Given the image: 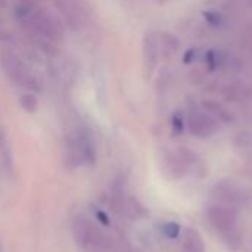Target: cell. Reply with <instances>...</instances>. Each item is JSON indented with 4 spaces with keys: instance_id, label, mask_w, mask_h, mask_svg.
Returning <instances> with one entry per match:
<instances>
[{
    "instance_id": "cell-16",
    "label": "cell",
    "mask_w": 252,
    "mask_h": 252,
    "mask_svg": "<svg viewBox=\"0 0 252 252\" xmlns=\"http://www.w3.org/2000/svg\"><path fill=\"white\" fill-rule=\"evenodd\" d=\"M202 16H204L205 22L213 28H219L224 24V15H223V12H220L217 9H207L202 12Z\"/></svg>"
},
{
    "instance_id": "cell-22",
    "label": "cell",
    "mask_w": 252,
    "mask_h": 252,
    "mask_svg": "<svg viewBox=\"0 0 252 252\" xmlns=\"http://www.w3.org/2000/svg\"><path fill=\"white\" fill-rule=\"evenodd\" d=\"M223 3H224V6H226L227 9H232V7H235V6H238V4L241 3V0H223Z\"/></svg>"
},
{
    "instance_id": "cell-14",
    "label": "cell",
    "mask_w": 252,
    "mask_h": 252,
    "mask_svg": "<svg viewBox=\"0 0 252 252\" xmlns=\"http://www.w3.org/2000/svg\"><path fill=\"white\" fill-rule=\"evenodd\" d=\"M35 94H37V93H34V92L25 90V92L19 96V106H21L25 112H28V114H34V112H37V109H38V99H37Z\"/></svg>"
},
{
    "instance_id": "cell-11",
    "label": "cell",
    "mask_w": 252,
    "mask_h": 252,
    "mask_svg": "<svg viewBox=\"0 0 252 252\" xmlns=\"http://www.w3.org/2000/svg\"><path fill=\"white\" fill-rule=\"evenodd\" d=\"M202 106H204L205 112H208L217 123L230 124V123L235 121V115L226 106H223L221 103H219L216 100L207 99V100L202 102Z\"/></svg>"
},
{
    "instance_id": "cell-21",
    "label": "cell",
    "mask_w": 252,
    "mask_h": 252,
    "mask_svg": "<svg viewBox=\"0 0 252 252\" xmlns=\"http://www.w3.org/2000/svg\"><path fill=\"white\" fill-rule=\"evenodd\" d=\"M96 217H97V219H99V221H102L103 224H106V226L109 224V220H108V217L105 216V213H102V211H97V213H96Z\"/></svg>"
},
{
    "instance_id": "cell-23",
    "label": "cell",
    "mask_w": 252,
    "mask_h": 252,
    "mask_svg": "<svg viewBox=\"0 0 252 252\" xmlns=\"http://www.w3.org/2000/svg\"><path fill=\"white\" fill-rule=\"evenodd\" d=\"M168 1H171V0H154V3H157V4H165Z\"/></svg>"
},
{
    "instance_id": "cell-26",
    "label": "cell",
    "mask_w": 252,
    "mask_h": 252,
    "mask_svg": "<svg viewBox=\"0 0 252 252\" xmlns=\"http://www.w3.org/2000/svg\"><path fill=\"white\" fill-rule=\"evenodd\" d=\"M250 4H251V6H252V0H250Z\"/></svg>"
},
{
    "instance_id": "cell-8",
    "label": "cell",
    "mask_w": 252,
    "mask_h": 252,
    "mask_svg": "<svg viewBox=\"0 0 252 252\" xmlns=\"http://www.w3.org/2000/svg\"><path fill=\"white\" fill-rule=\"evenodd\" d=\"M186 127L198 139H210L219 131V123L205 111H192L186 118Z\"/></svg>"
},
{
    "instance_id": "cell-24",
    "label": "cell",
    "mask_w": 252,
    "mask_h": 252,
    "mask_svg": "<svg viewBox=\"0 0 252 252\" xmlns=\"http://www.w3.org/2000/svg\"><path fill=\"white\" fill-rule=\"evenodd\" d=\"M4 6V0H0V7H3Z\"/></svg>"
},
{
    "instance_id": "cell-15",
    "label": "cell",
    "mask_w": 252,
    "mask_h": 252,
    "mask_svg": "<svg viewBox=\"0 0 252 252\" xmlns=\"http://www.w3.org/2000/svg\"><path fill=\"white\" fill-rule=\"evenodd\" d=\"M221 238H223L226 247H227L230 251L236 252L241 250V247H242V235H241V232L238 230V227H235V229H232V230H229V232L221 233Z\"/></svg>"
},
{
    "instance_id": "cell-19",
    "label": "cell",
    "mask_w": 252,
    "mask_h": 252,
    "mask_svg": "<svg viewBox=\"0 0 252 252\" xmlns=\"http://www.w3.org/2000/svg\"><path fill=\"white\" fill-rule=\"evenodd\" d=\"M161 232L164 233L165 238H168V239H176V238L180 236L182 227H180V224H177L176 221H167V223L162 224Z\"/></svg>"
},
{
    "instance_id": "cell-9",
    "label": "cell",
    "mask_w": 252,
    "mask_h": 252,
    "mask_svg": "<svg viewBox=\"0 0 252 252\" xmlns=\"http://www.w3.org/2000/svg\"><path fill=\"white\" fill-rule=\"evenodd\" d=\"M142 50H143V65L145 69L152 74L157 66L158 62L161 59V53H159V44H158V31H146L145 37H143V44H142Z\"/></svg>"
},
{
    "instance_id": "cell-10",
    "label": "cell",
    "mask_w": 252,
    "mask_h": 252,
    "mask_svg": "<svg viewBox=\"0 0 252 252\" xmlns=\"http://www.w3.org/2000/svg\"><path fill=\"white\" fill-rule=\"evenodd\" d=\"M158 44L161 58L164 59L173 58L180 49V40L168 31H158Z\"/></svg>"
},
{
    "instance_id": "cell-27",
    "label": "cell",
    "mask_w": 252,
    "mask_h": 252,
    "mask_svg": "<svg viewBox=\"0 0 252 252\" xmlns=\"http://www.w3.org/2000/svg\"><path fill=\"white\" fill-rule=\"evenodd\" d=\"M40 1H43V0H40Z\"/></svg>"
},
{
    "instance_id": "cell-20",
    "label": "cell",
    "mask_w": 252,
    "mask_h": 252,
    "mask_svg": "<svg viewBox=\"0 0 252 252\" xmlns=\"http://www.w3.org/2000/svg\"><path fill=\"white\" fill-rule=\"evenodd\" d=\"M201 56V52L198 47H189L185 53H183V63H192L195 61H198Z\"/></svg>"
},
{
    "instance_id": "cell-1",
    "label": "cell",
    "mask_w": 252,
    "mask_h": 252,
    "mask_svg": "<svg viewBox=\"0 0 252 252\" xmlns=\"http://www.w3.org/2000/svg\"><path fill=\"white\" fill-rule=\"evenodd\" d=\"M18 24L35 50L50 58L58 55V46L65 35V24L58 15L38 6L31 13L19 19Z\"/></svg>"
},
{
    "instance_id": "cell-2",
    "label": "cell",
    "mask_w": 252,
    "mask_h": 252,
    "mask_svg": "<svg viewBox=\"0 0 252 252\" xmlns=\"http://www.w3.org/2000/svg\"><path fill=\"white\" fill-rule=\"evenodd\" d=\"M0 66L4 75L18 87L34 93L41 92V80L38 78L37 72L32 71L12 47H0Z\"/></svg>"
},
{
    "instance_id": "cell-5",
    "label": "cell",
    "mask_w": 252,
    "mask_h": 252,
    "mask_svg": "<svg viewBox=\"0 0 252 252\" xmlns=\"http://www.w3.org/2000/svg\"><path fill=\"white\" fill-rule=\"evenodd\" d=\"M211 195L220 205L233 207V208L245 204L248 199L247 190L230 179H223L217 182L216 186L213 188Z\"/></svg>"
},
{
    "instance_id": "cell-3",
    "label": "cell",
    "mask_w": 252,
    "mask_h": 252,
    "mask_svg": "<svg viewBox=\"0 0 252 252\" xmlns=\"http://www.w3.org/2000/svg\"><path fill=\"white\" fill-rule=\"evenodd\" d=\"M63 158L69 168L93 165L96 162V145L89 130L84 127H77L66 136Z\"/></svg>"
},
{
    "instance_id": "cell-4",
    "label": "cell",
    "mask_w": 252,
    "mask_h": 252,
    "mask_svg": "<svg viewBox=\"0 0 252 252\" xmlns=\"http://www.w3.org/2000/svg\"><path fill=\"white\" fill-rule=\"evenodd\" d=\"M72 235L83 252H103L106 250V238L84 216H77L72 221Z\"/></svg>"
},
{
    "instance_id": "cell-12",
    "label": "cell",
    "mask_w": 252,
    "mask_h": 252,
    "mask_svg": "<svg viewBox=\"0 0 252 252\" xmlns=\"http://www.w3.org/2000/svg\"><path fill=\"white\" fill-rule=\"evenodd\" d=\"M182 247L186 252H205V244L201 233L198 232V229L190 226L183 229Z\"/></svg>"
},
{
    "instance_id": "cell-18",
    "label": "cell",
    "mask_w": 252,
    "mask_h": 252,
    "mask_svg": "<svg viewBox=\"0 0 252 252\" xmlns=\"http://www.w3.org/2000/svg\"><path fill=\"white\" fill-rule=\"evenodd\" d=\"M221 58H220V53L216 52L214 49H210L205 52L204 55V63H205V68L208 71H216L219 69V66L221 65Z\"/></svg>"
},
{
    "instance_id": "cell-6",
    "label": "cell",
    "mask_w": 252,
    "mask_h": 252,
    "mask_svg": "<svg viewBox=\"0 0 252 252\" xmlns=\"http://www.w3.org/2000/svg\"><path fill=\"white\" fill-rule=\"evenodd\" d=\"M58 16L71 30H80L86 24V10L81 0H53Z\"/></svg>"
},
{
    "instance_id": "cell-7",
    "label": "cell",
    "mask_w": 252,
    "mask_h": 252,
    "mask_svg": "<svg viewBox=\"0 0 252 252\" xmlns=\"http://www.w3.org/2000/svg\"><path fill=\"white\" fill-rule=\"evenodd\" d=\"M205 217L208 223L221 235L238 227V210L226 205H213L207 210Z\"/></svg>"
},
{
    "instance_id": "cell-17",
    "label": "cell",
    "mask_w": 252,
    "mask_h": 252,
    "mask_svg": "<svg viewBox=\"0 0 252 252\" xmlns=\"http://www.w3.org/2000/svg\"><path fill=\"white\" fill-rule=\"evenodd\" d=\"M170 124H171V131L174 136H180L183 134L185 128H186V120H185V114L182 111H176L173 112L171 115V120H170Z\"/></svg>"
},
{
    "instance_id": "cell-25",
    "label": "cell",
    "mask_w": 252,
    "mask_h": 252,
    "mask_svg": "<svg viewBox=\"0 0 252 252\" xmlns=\"http://www.w3.org/2000/svg\"><path fill=\"white\" fill-rule=\"evenodd\" d=\"M0 27H1V18H0Z\"/></svg>"
},
{
    "instance_id": "cell-13",
    "label": "cell",
    "mask_w": 252,
    "mask_h": 252,
    "mask_svg": "<svg viewBox=\"0 0 252 252\" xmlns=\"http://www.w3.org/2000/svg\"><path fill=\"white\" fill-rule=\"evenodd\" d=\"M50 72L62 84H71L75 77V69L72 68V63L65 59H58L56 62H53L50 65Z\"/></svg>"
}]
</instances>
